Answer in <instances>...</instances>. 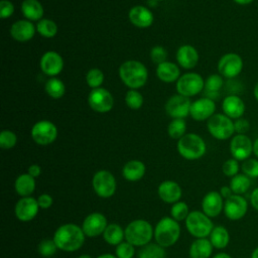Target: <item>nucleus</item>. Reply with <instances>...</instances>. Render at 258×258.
I'll list each match as a JSON object with an SVG mask.
<instances>
[{
  "label": "nucleus",
  "instance_id": "1",
  "mask_svg": "<svg viewBox=\"0 0 258 258\" xmlns=\"http://www.w3.org/2000/svg\"><path fill=\"white\" fill-rule=\"evenodd\" d=\"M58 250L64 252L78 251L85 242L86 235L81 226L74 223L60 225L52 237Z\"/></svg>",
  "mask_w": 258,
  "mask_h": 258
},
{
  "label": "nucleus",
  "instance_id": "2",
  "mask_svg": "<svg viewBox=\"0 0 258 258\" xmlns=\"http://www.w3.org/2000/svg\"><path fill=\"white\" fill-rule=\"evenodd\" d=\"M118 73L123 84L133 90L142 88L148 79V71L145 64L135 59H129L121 63Z\"/></svg>",
  "mask_w": 258,
  "mask_h": 258
},
{
  "label": "nucleus",
  "instance_id": "3",
  "mask_svg": "<svg viewBox=\"0 0 258 258\" xmlns=\"http://www.w3.org/2000/svg\"><path fill=\"white\" fill-rule=\"evenodd\" d=\"M125 230V241L135 247H143L149 244L154 236L152 225L143 219H137L130 222Z\"/></svg>",
  "mask_w": 258,
  "mask_h": 258
},
{
  "label": "nucleus",
  "instance_id": "4",
  "mask_svg": "<svg viewBox=\"0 0 258 258\" xmlns=\"http://www.w3.org/2000/svg\"><path fill=\"white\" fill-rule=\"evenodd\" d=\"M180 236V226L171 217H163L154 227V240L160 246L167 248L174 245Z\"/></svg>",
  "mask_w": 258,
  "mask_h": 258
},
{
  "label": "nucleus",
  "instance_id": "5",
  "mask_svg": "<svg viewBox=\"0 0 258 258\" xmlns=\"http://www.w3.org/2000/svg\"><path fill=\"white\" fill-rule=\"evenodd\" d=\"M177 151L186 160H197L203 157L207 151L205 140L196 133H186L176 144Z\"/></svg>",
  "mask_w": 258,
  "mask_h": 258
},
{
  "label": "nucleus",
  "instance_id": "6",
  "mask_svg": "<svg viewBox=\"0 0 258 258\" xmlns=\"http://www.w3.org/2000/svg\"><path fill=\"white\" fill-rule=\"evenodd\" d=\"M213 221L203 211H192L185 219V228L187 232L198 238H208L214 229Z\"/></svg>",
  "mask_w": 258,
  "mask_h": 258
},
{
  "label": "nucleus",
  "instance_id": "7",
  "mask_svg": "<svg viewBox=\"0 0 258 258\" xmlns=\"http://www.w3.org/2000/svg\"><path fill=\"white\" fill-rule=\"evenodd\" d=\"M209 133L218 140H227L235 133L234 122L222 113L214 114L207 122Z\"/></svg>",
  "mask_w": 258,
  "mask_h": 258
},
{
  "label": "nucleus",
  "instance_id": "8",
  "mask_svg": "<svg viewBox=\"0 0 258 258\" xmlns=\"http://www.w3.org/2000/svg\"><path fill=\"white\" fill-rule=\"evenodd\" d=\"M92 186L98 197L102 199H109L113 197L116 191L117 181L112 172L106 169H101L94 174Z\"/></svg>",
  "mask_w": 258,
  "mask_h": 258
},
{
  "label": "nucleus",
  "instance_id": "9",
  "mask_svg": "<svg viewBox=\"0 0 258 258\" xmlns=\"http://www.w3.org/2000/svg\"><path fill=\"white\" fill-rule=\"evenodd\" d=\"M175 89L177 94L190 98L205 89V81L198 73H185L176 81Z\"/></svg>",
  "mask_w": 258,
  "mask_h": 258
},
{
  "label": "nucleus",
  "instance_id": "10",
  "mask_svg": "<svg viewBox=\"0 0 258 258\" xmlns=\"http://www.w3.org/2000/svg\"><path fill=\"white\" fill-rule=\"evenodd\" d=\"M30 135L36 144L42 146L49 145L53 143L57 137V128L51 121L40 120L32 126Z\"/></svg>",
  "mask_w": 258,
  "mask_h": 258
},
{
  "label": "nucleus",
  "instance_id": "11",
  "mask_svg": "<svg viewBox=\"0 0 258 258\" xmlns=\"http://www.w3.org/2000/svg\"><path fill=\"white\" fill-rule=\"evenodd\" d=\"M88 104L95 112L107 113L113 109L114 98L105 88L92 89L88 96Z\"/></svg>",
  "mask_w": 258,
  "mask_h": 258
},
{
  "label": "nucleus",
  "instance_id": "12",
  "mask_svg": "<svg viewBox=\"0 0 258 258\" xmlns=\"http://www.w3.org/2000/svg\"><path fill=\"white\" fill-rule=\"evenodd\" d=\"M244 67L242 57L235 52L224 54L218 61V72L226 79H233L240 75Z\"/></svg>",
  "mask_w": 258,
  "mask_h": 258
},
{
  "label": "nucleus",
  "instance_id": "13",
  "mask_svg": "<svg viewBox=\"0 0 258 258\" xmlns=\"http://www.w3.org/2000/svg\"><path fill=\"white\" fill-rule=\"evenodd\" d=\"M191 103L188 97L180 94L173 95L165 104V112L172 119H184L189 115Z\"/></svg>",
  "mask_w": 258,
  "mask_h": 258
},
{
  "label": "nucleus",
  "instance_id": "14",
  "mask_svg": "<svg viewBox=\"0 0 258 258\" xmlns=\"http://www.w3.org/2000/svg\"><path fill=\"white\" fill-rule=\"evenodd\" d=\"M230 152L233 158L244 161L253 153V141L246 134H236L230 141Z\"/></svg>",
  "mask_w": 258,
  "mask_h": 258
},
{
  "label": "nucleus",
  "instance_id": "15",
  "mask_svg": "<svg viewBox=\"0 0 258 258\" xmlns=\"http://www.w3.org/2000/svg\"><path fill=\"white\" fill-rule=\"evenodd\" d=\"M248 211V202L241 195H232L225 200L224 214L231 221H238L245 217Z\"/></svg>",
  "mask_w": 258,
  "mask_h": 258
},
{
  "label": "nucleus",
  "instance_id": "16",
  "mask_svg": "<svg viewBox=\"0 0 258 258\" xmlns=\"http://www.w3.org/2000/svg\"><path fill=\"white\" fill-rule=\"evenodd\" d=\"M39 206L37 200L32 197L20 198L14 207V214L17 220L21 222H30L38 214Z\"/></svg>",
  "mask_w": 258,
  "mask_h": 258
},
{
  "label": "nucleus",
  "instance_id": "17",
  "mask_svg": "<svg viewBox=\"0 0 258 258\" xmlns=\"http://www.w3.org/2000/svg\"><path fill=\"white\" fill-rule=\"evenodd\" d=\"M107 226H108V222L105 215L99 212H95V213L89 214L84 219L81 227L86 237L94 238V237L103 235Z\"/></svg>",
  "mask_w": 258,
  "mask_h": 258
},
{
  "label": "nucleus",
  "instance_id": "18",
  "mask_svg": "<svg viewBox=\"0 0 258 258\" xmlns=\"http://www.w3.org/2000/svg\"><path fill=\"white\" fill-rule=\"evenodd\" d=\"M39 66L44 75L53 78L61 73L63 69V59L58 52L48 50L45 51L40 57Z\"/></svg>",
  "mask_w": 258,
  "mask_h": 258
},
{
  "label": "nucleus",
  "instance_id": "19",
  "mask_svg": "<svg viewBox=\"0 0 258 258\" xmlns=\"http://www.w3.org/2000/svg\"><path fill=\"white\" fill-rule=\"evenodd\" d=\"M216 111V103L214 100L203 97L191 103L189 115L196 121L209 120Z\"/></svg>",
  "mask_w": 258,
  "mask_h": 258
},
{
  "label": "nucleus",
  "instance_id": "20",
  "mask_svg": "<svg viewBox=\"0 0 258 258\" xmlns=\"http://www.w3.org/2000/svg\"><path fill=\"white\" fill-rule=\"evenodd\" d=\"M225 200L217 190L207 192L202 200V211L210 218L219 216L224 211Z\"/></svg>",
  "mask_w": 258,
  "mask_h": 258
},
{
  "label": "nucleus",
  "instance_id": "21",
  "mask_svg": "<svg viewBox=\"0 0 258 258\" xmlns=\"http://www.w3.org/2000/svg\"><path fill=\"white\" fill-rule=\"evenodd\" d=\"M36 32V25L27 19H20L15 21L10 27L11 37L19 42H25L33 38Z\"/></svg>",
  "mask_w": 258,
  "mask_h": 258
},
{
  "label": "nucleus",
  "instance_id": "22",
  "mask_svg": "<svg viewBox=\"0 0 258 258\" xmlns=\"http://www.w3.org/2000/svg\"><path fill=\"white\" fill-rule=\"evenodd\" d=\"M157 195L165 204L173 205L180 200L182 190L180 185L174 180H164L159 183L157 187Z\"/></svg>",
  "mask_w": 258,
  "mask_h": 258
},
{
  "label": "nucleus",
  "instance_id": "23",
  "mask_svg": "<svg viewBox=\"0 0 258 258\" xmlns=\"http://www.w3.org/2000/svg\"><path fill=\"white\" fill-rule=\"evenodd\" d=\"M128 18L138 28H147L152 25L154 20L153 13L143 5L133 6L128 12Z\"/></svg>",
  "mask_w": 258,
  "mask_h": 258
},
{
  "label": "nucleus",
  "instance_id": "24",
  "mask_svg": "<svg viewBox=\"0 0 258 258\" xmlns=\"http://www.w3.org/2000/svg\"><path fill=\"white\" fill-rule=\"evenodd\" d=\"M222 110L223 114L228 116L229 118L239 119L245 113L246 106L244 101L238 95H229L224 98L222 102Z\"/></svg>",
  "mask_w": 258,
  "mask_h": 258
},
{
  "label": "nucleus",
  "instance_id": "25",
  "mask_svg": "<svg viewBox=\"0 0 258 258\" xmlns=\"http://www.w3.org/2000/svg\"><path fill=\"white\" fill-rule=\"evenodd\" d=\"M175 58L179 67L185 70H190L197 66L200 55L197 48L192 45L182 44L177 48Z\"/></svg>",
  "mask_w": 258,
  "mask_h": 258
},
{
  "label": "nucleus",
  "instance_id": "26",
  "mask_svg": "<svg viewBox=\"0 0 258 258\" xmlns=\"http://www.w3.org/2000/svg\"><path fill=\"white\" fill-rule=\"evenodd\" d=\"M156 76L161 82L173 83L179 79L180 70L176 63L166 60L157 64Z\"/></svg>",
  "mask_w": 258,
  "mask_h": 258
},
{
  "label": "nucleus",
  "instance_id": "27",
  "mask_svg": "<svg viewBox=\"0 0 258 258\" xmlns=\"http://www.w3.org/2000/svg\"><path fill=\"white\" fill-rule=\"evenodd\" d=\"M146 172L145 164L137 159H132L126 162L122 168V175L128 181L140 180Z\"/></svg>",
  "mask_w": 258,
  "mask_h": 258
},
{
  "label": "nucleus",
  "instance_id": "28",
  "mask_svg": "<svg viewBox=\"0 0 258 258\" xmlns=\"http://www.w3.org/2000/svg\"><path fill=\"white\" fill-rule=\"evenodd\" d=\"M20 9L25 19L32 22L39 21L43 17L44 9L38 0H23Z\"/></svg>",
  "mask_w": 258,
  "mask_h": 258
},
{
  "label": "nucleus",
  "instance_id": "29",
  "mask_svg": "<svg viewBox=\"0 0 258 258\" xmlns=\"http://www.w3.org/2000/svg\"><path fill=\"white\" fill-rule=\"evenodd\" d=\"M35 178L28 173H22L18 175L14 181V189L16 194L21 198L31 197V195L35 190Z\"/></svg>",
  "mask_w": 258,
  "mask_h": 258
},
{
  "label": "nucleus",
  "instance_id": "30",
  "mask_svg": "<svg viewBox=\"0 0 258 258\" xmlns=\"http://www.w3.org/2000/svg\"><path fill=\"white\" fill-rule=\"evenodd\" d=\"M213 245L208 238H198L189 246L190 258H210L213 253Z\"/></svg>",
  "mask_w": 258,
  "mask_h": 258
},
{
  "label": "nucleus",
  "instance_id": "31",
  "mask_svg": "<svg viewBox=\"0 0 258 258\" xmlns=\"http://www.w3.org/2000/svg\"><path fill=\"white\" fill-rule=\"evenodd\" d=\"M102 236L106 243L111 246H117L125 240V230L119 224H108Z\"/></svg>",
  "mask_w": 258,
  "mask_h": 258
},
{
  "label": "nucleus",
  "instance_id": "32",
  "mask_svg": "<svg viewBox=\"0 0 258 258\" xmlns=\"http://www.w3.org/2000/svg\"><path fill=\"white\" fill-rule=\"evenodd\" d=\"M209 240L216 249H224L229 245L230 234L229 231L224 226H215L212 230Z\"/></svg>",
  "mask_w": 258,
  "mask_h": 258
},
{
  "label": "nucleus",
  "instance_id": "33",
  "mask_svg": "<svg viewBox=\"0 0 258 258\" xmlns=\"http://www.w3.org/2000/svg\"><path fill=\"white\" fill-rule=\"evenodd\" d=\"M138 258H166L165 248L159 244L149 243L140 248L137 254Z\"/></svg>",
  "mask_w": 258,
  "mask_h": 258
},
{
  "label": "nucleus",
  "instance_id": "34",
  "mask_svg": "<svg viewBox=\"0 0 258 258\" xmlns=\"http://www.w3.org/2000/svg\"><path fill=\"white\" fill-rule=\"evenodd\" d=\"M44 91L52 99H60L66 93V86L61 80L53 77L46 81Z\"/></svg>",
  "mask_w": 258,
  "mask_h": 258
},
{
  "label": "nucleus",
  "instance_id": "35",
  "mask_svg": "<svg viewBox=\"0 0 258 258\" xmlns=\"http://www.w3.org/2000/svg\"><path fill=\"white\" fill-rule=\"evenodd\" d=\"M230 187L235 195H244L251 186V179L244 173H238L231 177Z\"/></svg>",
  "mask_w": 258,
  "mask_h": 258
},
{
  "label": "nucleus",
  "instance_id": "36",
  "mask_svg": "<svg viewBox=\"0 0 258 258\" xmlns=\"http://www.w3.org/2000/svg\"><path fill=\"white\" fill-rule=\"evenodd\" d=\"M57 24L48 18H42L36 23V32L44 38H52L57 33Z\"/></svg>",
  "mask_w": 258,
  "mask_h": 258
},
{
  "label": "nucleus",
  "instance_id": "37",
  "mask_svg": "<svg viewBox=\"0 0 258 258\" xmlns=\"http://www.w3.org/2000/svg\"><path fill=\"white\" fill-rule=\"evenodd\" d=\"M186 131V123L184 119H172L167 126V133L173 139H180L183 135H185Z\"/></svg>",
  "mask_w": 258,
  "mask_h": 258
},
{
  "label": "nucleus",
  "instance_id": "38",
  "mask_svg": "<svg viewBox=\"0 0 258 258\" xmlns=\"http://www.w3.org/2000/svg\"><path fill=\"white\" fill-rule=\"evenodd\" d=\"M105 80L104 73L97 68H93L86 74V83L92 89L101 88Z\"/></svg>",
  "mask_w": 258,
  "mask_h": 258
},
{
  "label": "nucleus",
  "instance_id": "39",
  "mask_svg": "<svg viewBox=\"0 0 258 258\" xmlns=\"http://www.w3.org/2000/svg\"><path fill=\"white\" fill-rule=\"evenodd\" d=\"M144 98L137 90L130 89L125 95V104L132 110H138L143 106Z\"/></svg>",
  "mask_w": 258,
  "mask_h": 258
},
{
  "label": "nucleus",
  "instance_id": "40",
  "mask_svg": "<svg viewBox=\"0 0 258 258\" xmlns=\"http://www.w3.org/2000/svg\"><path fill=\"white\" fill-rule=\"evenodd\" d=\"M189 213L190 212L188 210V206L184 202L180 201L174 203L170 209V217L177 222L185 221Z\"/></svg>",
  "mask_w": 258,
  "mask_h": 258
},
{
  "label": "nucleus",
  "instance_id": "41",
  "mask_svg": "<svg viewBox=\"0 0 258 258\" xmlns=\"http://www.w3.org/2000/svg\"><path fill=\"white\" fill-rule=\"evenodd\" d=\"M58 250L53 239H43L37 246V252L44 258L52 257Z\"/></svg>",
  "mask_w": 258,
  "mask_h": 258
},
{
  "label": "nucleus",
  "instance_id": "42",
  "mask_svg": "<svg viewBox=\"0 0 258 258\" xmlns=\"http://www.w3.org/2000/svg\"><path fill=\"white\" fill-rule=\"evenodd\" d=\"M224 85V79L220 74H213L205 81V91L208 93H219Z\"/></svg>",
  "mask_w": 258,
  "mask_h": 258
},
{
  "label": "nucleus",
  "instance_id": "43",
  "mask_svg": "<svg viewBox=\"0 0 258 258\" xmlns=\"http://www.w3.org/2000/svg\"><path fill=\"white\" fill-rule=\"evenodd\" d=\"M17 143V136L11 130H2L0 133V147L4 150L13 148Z\"/></svg>",
  "mask_w": 258,
  "mask_h": 258
},
{
  "label": "nucleus",
  "instance_id": "44",
  "mask_svg": "<svg viewBox=\"0 0 258 258\" xmlns=\"http://www.w3.org/2000/svg\"><path fill=\"white\" fill-rule=\"evenodd\" d=\"M242 172L250 178L258 177V158H248L241 165Z\"/></svg>",
  "mask_w": 258,
  "mask_h": 258
},
{
  "label": "nucleus",
  "instance_id": "45",
  "mask_svg": "<svg viewBox=\"0 0 258 258\" xmlns=\"http://www.w3.org/2000/svg\"><path fill=\"white\" fill-rule=\"evenodd\" d=\"M115 255L117 258H133L135 255V246L127 241H123L116 246Z\"/></svg>",
  "mask_w": 258,
  "mask_h": 258
},
{
  "label": "nucleus",
  "instance_id": "46",
  "mask_svg": "<svg viewBox=\"0 0 258 258\" xmlns=\"http://www.w3.org/2000/svg\"><path fill=\"white\" fill-rule=\"evenodd\" d=\"M239 169H240L239 161L233 157L227 159L222 165V171L228 177H233L236 174H238Z\"/></svg>",
  "mask_w": 258,
  "mask_h": 258
},
{
  "label": "nucleus",
  "instance_id": "47",
  "mask_svg": "<svg viewBox=\"0 0 258 258\" xmlns=\"http://www.w3.org/2000/svg\"><path fill=\"white\" fill-rule=\"evenodd\" d=\"M167 50L161 45H155L150 50V58L153 62L159 64L167 59Z\"/></svg>",
  "mask_w": 258,
  "mask_h": 258
},
{
  "label": "nucleus",
  "instance_id": "48",
  "mask_svg": "<svg viewBox=\"0 0 258 258\" xmlns=\"http://www.w3.org/2000/svg\"><path fill=\"white\" fill-rule=\"evenodd\" d=\"M15 7L13 3L9 0H1L0 1V17L2 19L9 18L13 15Z\"/></svg>",
  "mask_w": 258,
  "mask_h": 258
},
{
  "label": "nucleus",
  "instance_id": "49",
  "mask_svg": "<svg viewBox=\"0 0 258 258\" xmlns=\"http://www.w3.org/2000/svg\"><path fill=\"white\" fill-rule=\"evenodd\" d=\"M36 200H37L39 208L42 210L49 209L53 204V199L48 194H41L40 196H38V198Z\"/></svg>",
  "mask_w": 258,
  "mask_h": 258
},
{
  "label": "nucleus",
  "instance_id": "50",
  "mask_svg": "<svg viewBox=\"0 0 258 258\" xmlns=\"http://www.w3.org/2000/svg\"><path fill=\"white\" fill-rule=\"evenodd\" d=\"M234 126H235V132H237V134H245L250 128L249 122L244 118L237 119L234 122Z\"/></svg>",
  "mask_w": 258,
  "mask_h": 258
},
{
  "label": "nucleus",
  "instance_id": "51",
  "mask_svg": "<svg viewBox=\"0 0 258 258\" xmlns=\"http://www.w3.org/2000/svg\"><path fill=\"white\" fill-rule=\"evenodd\" d=\"M27 173L30 174L32 177L36 178L41 174V167L38 164H31L27 169Z\"/></svg>",
  "mask_w": 258,
  "mask_h": 258
},
{
  "label": "nucleus",
  "instance_id": "52",
  "mask_svg": "<svg viewBox=\"0 0 258 258\" xmlns=\"http://www.w3.org/2000/svg\"><path fill=\"white\" fill-rule=\"evenodd\" d=\"M250 204L258 212V186L253 189L250 195Z\"/></svg>",
  "mask_w": 258,
  "mask_h": 258
},
{
  "label": "nucleus",
  "instance_id": "53",
  "mask_svg": "<svg viewBox=\"0 0 258 258\" xmlns=\"http://www.w3.org/2000/svg\"><path fill=\"white\" fill-rule=\"evenodd\" d=\"M219 192L221 194V196L223 197L224 200H227V199L230 198L232 195H234V192H233V190L231 189L230 185H224V186H222V187L220 188Z\"/></svg>",
  "mask_w": 258,
  "mask_h": 258
},
{
  "label": "nucleus",
  "instance_id": "54",
  "mask_svg": "<svg viewBox=\"0 0 258 258\" xmlns=\"http://www.w3.org/2000/svg\"><path fill=\"white\" fill-rule=\"evenodd\" d=\"M253 153L256 156V158H258V137L253 142Z\"/></svg>",
  "mask_w": 258,
  "mask_h": 258
},
{
  "label": "nucleus",
  "instance_id": "55",
  "mask_svg": "<svg viewBox=\"0 0 258 258\" xmlns=\"http://www.w3.org/2000/svg\"><path fill=\"white\" fill-rule=\"evenodd\" d=\"M236 4H238V5H242V6H244V5H248V4H251L254 0H233Z\"/></svg>",
  "mask_w": 258,
  "mask_h": 258
},
{
  "label": "nucleus",
  "instance_id": "56",
  "mask_svg": "<svg viewBox=\"0 0 258 258\" xmlns=\"http://www.w3.org/2000/svg\"><path fill=\"white\" fill-rule=\"evenodd\" d=\"M213 258H232L228 253H225V252H220L218 254H216Z\"/></svg>",
  "mask_w": 258,
  "mask_h": 258
},
{
  "label": "nucleus",
  "instance_id": "57",
  "mask_svg": "<svg viewBox=\"0 0 258 258\" xmlns=\"http://www.w3.org/2000/svg\"><path fill=\"white\" fill-rule=\"evenodd\" d=\"M96 258H117L116 255L110 254V253H105V254H101L99 256H97Z\"/></svg>",
  "mask_w": 258,
  "mask_h": 258
},
{
  "label": "nucleus",
  "instance_id": "58",
  "mask_svg": "<svg viewBox=\"0 0 258 258\" xmlns=\"http://www.w3.org/2000/svg\"><path fill=\"white\" fill-rule=\"evenodd\" d=\"M253 93H254V97H255L256 101L258 102V82L256 83V85H255V87H254V91H253Z\"/></svg>",
  "mask_w": 258,
  "mask_h": 258
},
{
  "label": "nucleus",
  "instance_id": "59",
  "mask_svg": "<svg viewBox=\"0 0 258 258\" xmlns=\"http://www.w3.org/2000/svg\"><path fill=\"white\" fill-rule=\"evenodd\" d=\"M250 258H258V247H256V248L252 251Z\"/></svg>",
  "mask_w": 258,
  "mask_h": 258
},
{
  "label": "nucleus",
  "instance_id": "60",
  "mask_svg": "<svg viewBox=\"0 0 258 258\" xmlns=\"http://www.w3.org/2000/svg\"><path fill=\"white\" fill-rule=\"evenodd\" d=\"M78 258H93V257L89 254H81L80 256H78Z\"/></svg>",
  "mask_w": 258,
  "mask_h": 258
},
{
  "label": "nucleus",
  "instance_id": "61",
  "mask_svg": "<svg viewBox=\"0 0 258 258\" xmlns=\"http://www.w3.org/2000/svg\"><path fill=\"white\" fill-rule=\"evenodd\" d=\"M155 1H164V0H155Z\"/></svg>",
  "mask_w": 258,
  "mask_h": 258
}]
</instances>
